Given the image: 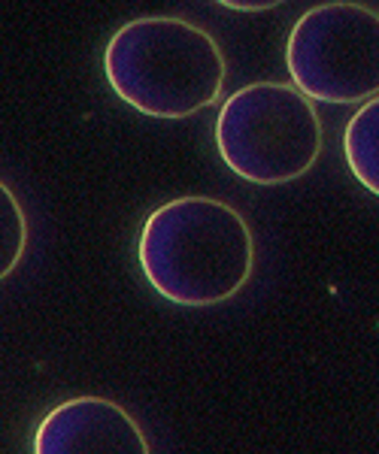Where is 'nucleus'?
I'll return each mask as SVG.
<instances>
[{
	"instance_id": "f257e3e1",
	"label": "nucleus",
	"mask_w": 379,
	"mask_h": 454,
	"mask_svg": "<svg viewBox=\"0 0 379 454\" xmlns=\"http://www.w3.org/2000/svg\"><path fill=\"white\" fill-rule=\"evenodd\" d=\"M137 258L164 300L203 309L246 288L255 270V239L243 212L231 203L188 194L146 218Z\"/></svg>"
},
{
	"instance_id": "f03ea898",
	"label": "nucleus",
	"mask_w": 379,
	"mask_h": 454,
	"mask_svg": "<svg viewBox=\"0 0 379 454\" xmlns=\"http://www.w3.org/2000/svg\"><path fill=\"white\" fill-rule=\"evenodd\" d=\"M104 76L122 100L152 119H188L213 106L228 64L222 46L194 21L130 19L109 36Z\"/></svg>"
},
{
	"instance_id": "7ed1b4c3",
	"label": "nucleus",
	"mask_w": 379,
	"mask_h": 454,
	"mask_svg": "<svg viewBox=\"0 0 379 454\" xmlns=\"http://www.w3.org/2000/svg\"><path fill=\"white\" fill-rule=\"evenodd\" d=\"M325 130L316 106L288 82H252L218 109L216 149L252 185H286L312 170Z\"/></svg>"
},
{
	"instance_id": "20e7f679",
	"label": "nucleus",
	"mask_w": 379,
	"mask_h": 454,
	"mask_svg": "<svg viewBox=\"0 0 379 454\" xmlns=\"http://www.w3.org/2000/svg\"><path fill=\"white\" fill-rule=\"evenodd\" d=\"M291 85L319 104L379 98V12L364 4H319L295 21L286 43Z\"/></svg>"
},
{
	"instance_id": "39448f33",
	"label": "nucleus",
	"mask_w": 379,
	"mask_h": 454,
	"mask_svg": "<svg viewBox=\"0 0 379 454\" xmlns=\"http://www.w3.org/2000/svg\"><path fill=\"white\" fill-rule=\"evenodd\" d=\"M34 454H152L128 409L107 397L58 403L34 434Z\"/></svg>"
},
{
	"instance_id": "423d86ee",
	"label": "nucleus",
	"mask_w": 379,
	"mask_h": 454,
	"mask_svg": "<svg viewBox=\"0 0 379 454\" xmlns=\"http://www.w3.org/2000/svg\"><path fill=\"white\" fill-rule=\"evenodd\" d=\"M343 158L364 192L379 197V98L361 104L346 121Z\"/></svg>"
},
{
	"instance_id": "0eeeda50",
	"label": "nucleus",
	"mask_w": 379,
	"mask_h": 454,
	"mask_svg": "<svg viewBox=\"0 0 379 454\" xmlns=\"http://www.w3.org/2000/svg\"><path fill=\"white\" fill-rule=\"evenodd\" d=\"M28 246V218L19 197L0 182V282L19 267Z\"/></svg>"
},
{
	"instance_id": "6e6552de",
	"label": "nucleus",
	"mask_w": 379,
	"mask_h": 454,
	"mask_svg": "<svg viewBox=\"0 0 379 454\" xmlns=\"http://www.w3.org/2000/svg\"><path fill=\"white\" fill-rule=\"evenodd\" d=\"M222 6H228V10H237V12H265V10H276V0H225Z\"/></svg>"
}]
</instances>
